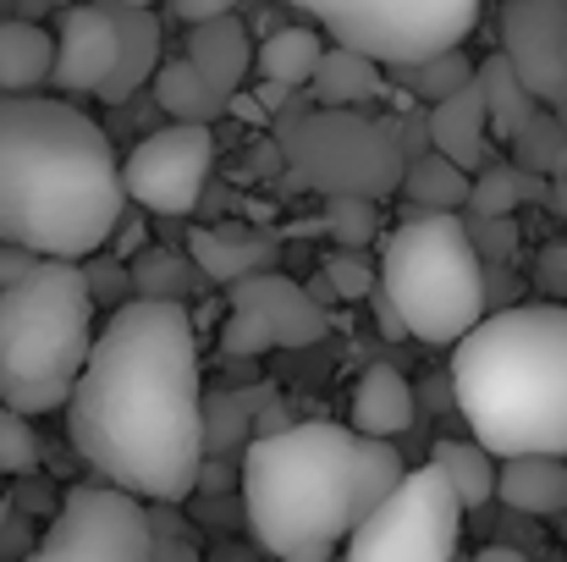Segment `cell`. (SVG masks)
Instances as JSON below:
<instances>
[{"label":"cell","mask_w":567,"mask_h":562,"mask_svg":"<svg viewBox=\"0 0 567 562\" xmlns=\"http://www.w3.org/2000/svg\"><path fill=\"white\" fill-rule=\"evenodd\" d=\"M72 447L94 486L138 508H177L198 452V337L183 304H127L94 337L72 386Z\"/></svg>","instance_id":"6da1fadb"},{"label":"cell","mask_w":567,"mask_h":562,"mask_svg":"<svg viewBox=\"0 0 567 562\" xmlns=\"http://www.w3.org/2000/svg\"><path fill=\"white\" fill-rule=\"evenodd\" d=\"M127 215L105 127L72 100H0V243L33 259H89Z\"/></svg>","instance_id":"7a4b0ae2"},{"label":"cell","mask_w":567,"mask_h":562,"mask_svg":"<svg viewBox=\"0 0 567 562\" xmlns=\"http://www.w3.org/2000/svg\"><path fill=\"white\" fill-rule=\"evenodd\" d=\"M446 391L485 458H567V309L485 315L457 343Z\"/></svg>","instance_id":"3957f363"},{"label":"cell","mask_w":567,"mask_h":562,"mask_svg":"<svg viewBox=\"0 0 567 562\" xmlns=\"http://www.w3.org/2000/svg\"><path fill=\"white\" fill-rule=\"evenodd\" d=\"M353 447L342 425H292L248 441L237 458V491L254 541L281 562H331L353 530Z\"/></svg>","instance_id":"277c9868"},{"label":"cell","mask_w":567,"mask_h":562,"mask_svg":"<svg viewBox=\"0 0 567 562\" xmlns=\"http://www.w3.org/2000/svg\"><path fill=\"white\" fill-rule=\"evenodd\" d=\"M94 348V304L83 270L66 259H39V270L0 293V408L50 413L72 397Z\"/></svg>","instance_id":"5b68a950"},{"label":"cell","mask_w":567,"mask_h":562,"mask_svg":"<svg viewBox=\"0 0 567 562\" xmlns=\"http://www.w3.org/2000/svg\"><path fill=\"white\" fill-rule=\"evenodd\" d=\"M380 298L419 343H463L485 320V265L474 259L457 215H402L380 254Z\"/></svg>","instance_id":"8992f818"},{"label":"cell","mask_w":567,"mask_h":562,"mask_svg":"<svg viewBox=\"0 0 567 562\" xmlns=\"http://www.w3.org/2000/svg\"><path fill=\"white\" fill-rule=\"evenodd\" d=\"M276 155L298 183L320 187L326 198L359 204L391 198L408 172L396 122L364 111H287L276 122Z\"/></svg>","instance_id":"52a82bcc"},{"label":"cell","mask_w":567,"mask_h":562,"mask_svg":"<svg viewBox=\"0 0 567 562\" xmlns=\"http://www.w3.org/2000/svg\"><path fill=\"white\" fill-rule=\"evenodd\" d=\"M292 22H309L315 33L326 28L337 39V50H353L370 67L413 72V67L457 50L480 28V6L474 0H380V6L320 0V6L292 11Z\"/></svg>","instance_id":"ba28073f"},{"label":"cell","mask_w":567,"mask_h":562,"mask_svg":"<svg viewBox=\"0 0 567 562\" xmlns=\"http://www.w3.org/2000/svg\"><path fill=\"white\" fill-rule=\"evenodd\" d=\"M457 530H463V513H457L446 480L424 463L364 524L348 530L342 558L331 562H452L457 558Z\"/></svg>","instance_id":"9c48e42d"},{"label":"cell","mask_w":567,"mask_h":562,"mask_svg":"<svg viewBox=\"0 0 567 562\" xmlns=\"http://www.w3.org/2000/svg\"><path fill=\"white\" fill-rule=\"evenodd\" d=\"M17 562H150V519L111 486H72L39 546Z\"/></svg>","instance_id":"30bf717a"},{"label":"cell","mask_w":567,"mask_h":562,"mask_svg":"<svg viewBox=\"0 0 567 562\" xmlns=\"http://www.w3.org/2000/svg\"><path fill=\"white\" fill-rule=\"evenodd\" d=\"M320 337H326V315L309 304L303 282L265 270L226 287V326H220L226 359H254L270 348H315Z\"/></svg>","instance_id":"8fae6325"},{"label":"cell","mask_w":567,"mask_h":562,"mask_svg":"<svg viewBox=\"0 0 567 562\" xmlns=\"http://www.w3.org/2000/svg\"><path fill=\"white\" fill-rule=\"evenodd\" d=\"M215 166V133L209 127H161L150 133L127 166H122V198L155 210V215H193Z\"/></svg>","instance_id":"7c38bea8"},{"label":"cell","mask_w":567,"mask_h":562,"mask_svg":"<svg viewBox=\"0 0 567 562\" xmlns=\"http://www.w3.org/2000/svg\"><path fill=\"white\" fill-rule=\"evenodd\" d=\"M502 55L535 105H567V0H513L502 11Z\"/></svg>","instance_id":"4fadbf2b"},{"label":"cell","mask_w":567,"mask_h":562,"mask_svg":"<svg viewBox=\"0 0 567 562\" xmlns=\"http://www.w3.org/2000/svg\"><path fill=\"white\" fill-rule=\"evenodd\" d=\"M55 61H50V89L61 94H100L105 78L116 72V17L111 6H72V11H55Z\"/></svg>","instance_id":"5bb4252c"},{"label":"cell","mask_w":567,"mask_h":562,"mask_svg":"<svg viewBox=\"0 0 567 562\" xmlns=\"http://www.w3.org/2000/svg\"><path fill=\"white\" fill-rule=\"evenodd\" d=\"M276 254H281V243L270 232H248V226H198L188 237V265L220 287L265 276L276 265Z\"/></svg>","instance_id":"9a60e30c"},{"label":"cell","mask_w":567,"mask_h":562,"mask_svg":"<svg viewBox=\"0 0 567 562\" xmlns=\"http://www.w3.org/2000/svg\"><path fill=\"white\" fill-rule=\"evenodd\" d=\"M111 17H116L122 50H116V72L105 78L100 100L105 105H127L161 72V17L150 6H111Z\"/></svg>","instance_id":"2e32d148"},{"label":"cell","mask_w":567,"mask_h":562,"mask_svg":"<svg viewBox=\"0 0 567 562\" xmlns=\"http://www.w3.org/2000/svg\"><path fill=\"white\" fill-rule=\"evenodd\" d=\"M183 61H188L204 83H215L220 94H237L243 78H248V67H254V33H248V22H243L237 11H226V17L193 28Z\"/></svg>","instance_id":"e0dca14e"},{"label":"cell","mask_w":567,"mask_h":562,"mask_svg":"<svg viewBox=\"0 0 567 562\" xmlns=\"http://www.w3.org/2000/svg\"><path fill=\"white\" fill-rule=\"evenodd\" d=\"M424 116H430V155H441V161L457 166L463 177L485 166V139H491V127H485V100H480L474 83H468L463 94L430 105Z\"/></svg>","instance_id":"ac0fdd59"},{"label":"cell","mask_w":567,"mask_h":562,"mask_svg":"<svg viewBox=\"0 0 567 562\" xmlns=\"http://www.w3.org/2000/svg\"><path fill=\"white\" fill-rule=\"evenodd\" d=\"M265 397H276V391L270 386H254V391H198V452L209 463L243 458V447L254 441V413L265 408Z\"/></svg>","instance_id":"d6986e66"},{"label":"cell","mask_w":567,"mask_h":562,"mask_svg":"<svg viewBox=\"0 0 567 562\" xmlns=\"http://www.w3.org/2000/svg\"><path fill=\"white\" fill-rule=\"evenodd\" d=\"M419 402H413V386L402 380V370L391 365H370L353 386V436L359 441H385V436H402L413 425Z\"/></svg>","instance_id":"ffe728a7"},{"label":"cell","mask_w":567,"mask_h":562,"mask_svg":"<svg viewBox=\"0 0 567 562\" xmlns=\"http://www.w3.org/2000/svg\"><path fill=\"white\" fill-rule=\"evenodd\" d=\"M496 497L507 502V513H524V519L567 513V463L563 458H507L496 463Z\"/></svg>","instance_id":"44dd1931"},{"label":"cell","mask_w":567,"mask_h":562,"mask_svg":"<svg viewBox=\"0 0 567 562\" xmlns=\"http://www.w3.org/2000/svg\"><path fill=\"white\" fill-rule=\"evenodd\" d=\"M50 28L22 22V17H0V100H28L33 89L50 83Z\"/></svg>","instance_id":"7402d4cb"},{"label":"cell","mask_w":567,"mask_h":562,"mask_svg":"<svg viewBox=\"0 0 567 562\" xmlns=\"http://www.w3.org/2000/svg\"><path fill=\"white\" fill-rule=\"evenodd\" d=\"M320 55H326V39H320L309 22H281L276 33L254 39V67H259V78L276 83V89H303V83L315 78Z\"/></svg>","instance_id":"603a6c76"},{"label":"cell","mask_w":567,"mask_h":562,"mask_svg":"<svg viewBox=\"0 0 567 562\" xmlns=\"http://www.w3.org/2000/svg\"><path fill=\"white\" fill-rule=\"evenodd\" d=\"M150 89H155V105L172 116V127H215L226 116V100H231L215 83H204L188 61H166L150 78Z\"/></svg>","instance_id":"cb8c5ba5"},{"label":"cell","mask_w":567,"mask_h":562,"mask_svg":"<svg viewBox=\"0 0 567 562\" xmlns=\"http://www.w3.org/2000/svg\"><path fill=\"white\" fill-rule=\"evenodd\" d=\"M474 89H480V100H485V127H491V139H507V144H513V139L535 122V111H540V105L524 94V83H518V72L507 67L502 50L474 67Z\"/></svg>","instance_id":"d4e9b609"},{"label":"cell","mask_w":567,"mask_h":562,"mask_svg":"<svg viewBox=\"0 0 567 562\" xmlns=\"http://www.w3.org/2000/svg\"><path fill=\"white\" fill-rule=\"evenodd\" d=\"M309 94H315V111H359L364 100L385 94V83H380V67H370L364 55L326 44V55L309 78Z\"/></svg>","instance_id":"484cf974"},{"label":"cell","mask_w":567,"mask_h":562,"mask_svg":"<svg viewBox=\"0 0 567 562\" xmlns=\"http://www.w3.org/2000/svg\"><path fill=\"white\" fill-rule=\"evenodd\" d=\"M430 469L446 480L457 513H480L485 502H496V458H485L474 441H435Z\"/></svg>","instance_id":"4316f807"},{"label":"cell","mask_w":567,"mask_h":562,"mask_svg":"<svg viewBox=\"0 0 567 562\" xmlns=\"http://www.w3.org/2000/svg\"><path fill=\"white\" fill-rule=\"evenodd\" d=\"M396 193L413 204V215H457L468 204V177L457 166H446L441 155H419V161H408Z\"/></svg>","instance_id":"83f0119b"},{"label":"cell","mask_w":567,"mask_h":562,"mask_svg":"<svg viewBox=\"0 0 567 562\" xmlns=\"http://www.w3.org/2000/svg\"><path fill=\"white\" fill-rule=\"evenodd\" d=\"M193 270L188 254L177 248H144L127 259V287H133V304H183L193 293Z\"/></svg>","instance_id":"f1b7e54d"},{"label":"cell","mask_w":567,"mask_h":562,"mask_svg":"<svg viewBox=\"0 0 567 562\" xmlns=\"http://www.w3.org/2000/svg\"><path fill=\"white\" fill-rule=\"evenodd\" d=\"M402 480H408V463L391 441H359L353 447V524H364Z\"/></svg>","instance_id":"f546056e"},{"label":"cell","mask_w":567,"mask_h":562,"mask_svg":"<svg viewBox=\"0 0 567 562\" xmlns=\"http://www.w3.org/2000/svg\"><path fill=\"white\" fill-rule=\"evenodd\" d=\"M396 78H402V89L419 105H441V100H452V94H463L474 83V61L463 50H446V55H435V61H424L413 72H396Z\"/></svg>","instance_id":"4dcf8cb0"},{"label":"cell","mask_w":567,"mask_h":562,"mask_svg":"<svg viewBox=\"0 0 567 562\" xmlns=\"http://www.w3.org/2000/svg\"><path fill=\"white\" fill-rule=\"evenodd\" d=\"M468 215L480 221H496V215H518L524 210V172L496 161V166H480V177H468Z\"/></svg>","instance_id":"1f68e13d"},{"label":"cell","mask_w":567,"mask_h":562,"mask_svg":"<svg viewBox=\"0 0 567 562\" xmlns=\"http://www.w3.org/2000/svg\"><path fill=\"white\" fill-rule=\"evenodd\" d=\"M320 232L348 248V254H364L380 232V204H359V198H326V215H320Z\"/></svg>","instance_id":"d6a6232c"},{"label":"cell","mask_w":567,"mask_h":562,"mask_svg":"<svg viewBox=\"0 0 567 562\" xmlns=\"http://www.w3.org/2000/svg\"><path fill=\"white\" fill-rule=\"evenodd\" d=\"M457 221H463V237H468V248H474V259H480L485 270H496V265H507V259L518 254V237H524L518 215H496V221L457 215Z\"/></svg>","instance_id":"836d02e7"},{"label":"cell","mask_w":567,"mask_h":562,"mask_svg":"<svg viewBox=\"0 0 567 562\" xmlns=\"http://www.w3.org/2000/svg\"><path fill=\"white\" fill-rule=\"evenodd\" d=\"M320 282L331 287V298H370L380 287V270L370 254H348V248H331L320 259Z\"/></svg>","instance_id":"e575fe53"},{"label":"cell","mask_w":567,"mask_h":562,"mask_svg":"<svg viewBox=\"0 0 567 562\" xmlns=\"http://www.w3.org/2000/svg\"><path fill=\"white\" fill-rule=\"evenodd\" d=\"M563 127L551 122V111H535V122L513 139V161L507 166H518V172H529V177H546V166H551V155L563 150Z\"/></svg>","instance_id":"d590c367"},{"label":"cell","mask_w":567,"mask_h":562,"mask_svg":"<svg viewBox=\"0 0 567 562\" xmlns=\"http://www.w3.org/2000/svg\"><path fill=\"white\" fill-rule=\"evenodd\" d=\"M83 270V287H89V304L94 309H127L133 304V287H127V265L122 259H111V254H100V259H89V265H78Z\"/></svg>","instance_id":"8d00e7d4"},{"label":"cell","mask_w":567,"mask_h":562,"mask_svg":"<svg viewBox=\"0 0 567 562\" xmlns=\"http://www.w3.org/2000/svg\"><path fill=\"white\" fill-rule=\"evenodd\" d=\"M33 469H39V436H33V425L22 413H6L0 408V474L22 480Z\"/></svg>","instance_id":"74e56055"},{"label":"cell","mask_w":567,"mask_h":562,"mask_svg":"<svg viewBox=\"0 0 567 562\" xmlns=\"http://www.w3.org/2000/svg\"><path fill=\"white\" fill-rule=\"evenodd\" d=\"M535 287L546 293V304H567V243H546L535 254Z\"/></svg>","instance_id":"f35d334b"},{"label":"cell","mask_w":567,"mask_h":562,"mask_svg":"<svg viewBox=\"0 0 567 562\" xmlns=\"http://www.w3.org/2000/svg\"><path fill=\"white\" fill-rule=\"evenodd\" d=\"M11 508L28 519V513H50L55 519V508H61V491H50L39 474H22L17 486H11Z\"/></svg>","instance_id":"ab89813d"},{"label":"cell","mask_w":567,"mask_h":562,"mask_svg":"<svg viewBox=\"0 0 567 562\" xmlns=\"http://www.w3.org/2000/svg\"><path fill=\"white\" fill-rule=\"evenodd\" d=\"M518 309V276H507V265L485 270V315H507Z\"/></svg>","instance_id":"60d3db41"},{"label":"cell","mask_w":567,"mask_h":562,"mask_svg":"<svg viewBox=\"0 0 567 562\" xmlns=\"http://www.w3.org/2000/svg\"><path fill=\"white\" fill-rule=\"evenodd\" d=\"M237 486V463H198V474H193V491H204V497H220V491H231Z\"/></svg>","instance_id":"b9f144b4"},{"label":"cell","mask_w":567,"mask_h":562,"mask_svg":"<svg viewBox=\"0 0 567 562\" xmlns=\"http://www.w3.org/2000/svg\"><path fill=\"white\" fill-rule=\"evenodd\" d=\"M33 270H39V259H33V254H22V248H6V243H0V293H6V287H17V282H28Z\"/></svg>","instance_id":"7bdbcfd3"},{"label":"cell","mask_w":567,"mask_h":562,"mask_svg":"<svg viewBox=\"0 0 567 562\" xmlns=\"http://www.w3.org/2000/svg\"><path fill=\"white\" fill-rule=\"evenodd\" d=\"M226 11H231L226 0H183V6H177V17H183L188 28H204V22H215V17H226Z\"/></svg>","instance_id":"ee69618b"},{"label":"cell","mask_w":567,"mask_h":562,"mask_svg":"<svg viewBox=\"0 0 567 562\" xmlns=\"http://www.w3.org/2000/svg\"><path fill=\"white\" fill-rule=\"evenodd\" d=\"M370 309H375V326L385 331V337H391V343H402V337H408V331H402V320H396V309H391V304L380 298V287L370 293Z\"/></svg>","instance_id":"f6af8a7d"},{"label":"cell","mask_w":567,"mask_h":562,"mask_svg":"<svg viewBox=\"0 0 567 562\" xmlns=\"http://www.w3.org/2000/svg\"><path fill=\"white\" fill-rule=\"evenodd\" d=\"M468 562H529L518 546H485V552H474Z\"/></svg>","instance_id":"bcb514c9"},{"label":"cell","mask_w":567,"mask_h":562,"mask_svg":"<svg viewBox=\"0 0 567 562\" xmlns=\"http://www.w3.org/2000/svg\"><path fill=\"white\" fill-rule=\"evenodd\" d=\"M546 210H557V221H567V183H546Z\"/></svg>","instance_id":"7dc6e473"},{"label":"cell","mask_w":567,"mask_h":562,"mask_svg":"<svg viewBox=\"0 0 567 562\" xmlns=\"http://www.w3.org/2000/svg\"><path fill=\"white\" fill-rule=\"evenodd\" d=\"M524 204H546V177H529L524 172Z\"/></svg>","instance_id":"c3c4849f"},{"label":"cell","mask_w":567,"mask_h":562,"mask_svg":"<svg viewBox=\"0 0 567 562\" xmlns=\"http://www.w3.org/2000/svg\"><path fill=\"white\" fill-rule=\"evenodd\" d=\"M557 519H563V541H567V513H557Z\"/></svg>","instance_id":"681fc988"},{"label":"cell","mask_w":567,"mask_h":562,"mask_svg":"<svg viewBox=\"0 0 567 562\" xmlns=\"http://www.w3.org/2000/svg\"><path fill=\"white\" fill-rule=\"evenodd\" d=\"M563 309H567V304H563Z\"/></svg>","instance_id":"f907efd6"},{"label":"cell","mask_w":567,"mask_h":562,"mask_svg":"<svg viewBox=\"0 0 567 562\" xmlns=\"http://www.w3.org/2000/svg\"><path fill=\"white\" fill-rule=\"evenodd\" d=\"M551 562H557V558H551Z\"/></svg>","instance_id":"816d5d0a"}]
</instances>
